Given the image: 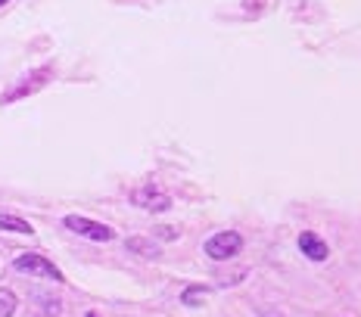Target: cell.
<instances>
[{
  "instance_id": "cell-1",
  "label": "cell",
  "mask_w": 361,
  "mask_h": 317,
  "mask_svg": "<svg viewBox=\"0 0 361 317\" xmlns=\"http://www.w3.org/2000/svg\"><path fill=\"white\" fill-rule=\"evenodd\" d=\"M16 271H19V274H28V277H44V280L63 283V271H59L54 261H47L44 255H35V252L19 255V259H16Z\"/></svg>"
},
{
  "instance_id": "cell-2",
  "label": "cell",
  "mask_w": 361,
  "mask_h": 317,
  "mask_svg": "<svg viewBox=\"0 0 361 317\" xmlns=\"http://www.w3.org/2000/svg\"><path fill=\"white\" fill-rule=\"evenodd\" d=\"M240 249H243V237H240L237 230H221V233H215V237H209L206 255L215 261H228V259H234Z\"/></svg>"
},
{
  "instance_id": "cell-3",
  "label": "cell",
  "mask_w": 361,
  "mask_h": 317,
  "mask_svg": "<svg viewBox=\"0 0 361 317\" xmlns=\"http://www.w3.org/2000/svg\"><path fill=\"white\" fill-rule=\"evenodd\" d=\"M63 224L72 233H81V237L94 240V243H109V240H116V230L112 228H106V224H100V221H90V218H81V215H66Z\"/></svg>"
},
{
  "instance_id": "cell-4",
  "label": "cell",
  "mask_w": 361,
  "mask_h": 317,
  "mask_svg": "<svg viewBox=\"0 0 361 317\" xmlns=\"http://www.w3.org/2000/svg\"><path fill=\"white\" fill-rule=\"evenodd\" d=\"M131 202H134V206H140V209H147V211H165V209L171 206L169 196L159 193V190H153V187L134 190V193H131Z\"/></svg>"
},
{
  "instance_id": "cell-5",
  "label": "cell",
  "mask_w": 361,
  "mask_h": 317,
  "mask_svg": "<svg viewBox=\"0 0 361 317\" xmlns=\"http://www.w3.org/2000/svg\"><path fill=\"white\" fill-rule=\"evenodd\" d=\"M299 249H302V255H305V259H312V261H324L330 255V246L318 237V233H312V230L299 233Z\"/></svg>"
},
{
  "instance_id": "cell-6",
  "label": "cell",
  "mask_w": 361,
  "mask_h": 317,
  "mask_svg": "<svg viewBox=\"0 0 361 317\" xmlns=\"http://www.w3.org/2000/svg\"><path fill=\"white\" fill-rule=\"evenodd\" d=\"M125 246L131 249V252L144 255V259H159V255H162V249L156 246V243H149V240H144V237H131V240H125Z\"/></svg>"
},
{
  "instance_id": "cell-7",
  "label": "cell",
  "mask_w": 361,
  "mask_h": 317,
  "mask_svg": "<svg viewBox=\"0 0 361 317\" xmlns=\"http://www.w3.org/2000/svg\"><path fill=\"white\" fill-rule=\"evenodd\" d=\"M0 230H10V233H22V237H32V224L22 221L16 215H0Z\"/></svg>"
},
{
  "instance_id": "cell-8",
  "label": "cell",
  "mask_w": 361,
  "mask_h": 317,
  "mask_svg": "<svg viewBox=\"0 0 361 317\" xmlns=\"http://www.w3.org/2000/svg\"><path fill=\"white\" fill-rule=\"evenodd\" d=\"M16 311V296L10 290H0V317H13Z\"/></svg>"
},
{
  "instance_id": "cell-9",
  "label": "cell",
  "mask_w": 361,
  "mask_h": 317,
  "mask_svg": "<svg viewBox=\"0 0 361 317\" xmlns=\"http://www.w3.org/2000/svg\"><path fill=\"white\" fill-rule=\"evenodd\" d=\"M202 292H206L202 286H190V290L184 292V302H187V305H200V302H202Z\"/></svg>"
},
{
  "instance_id": "cell-10",
  "label": "cell",
  "mask_w": 361,
  "mask_h": 317,
  "mask_svg": "<svg viewBox=\"0 0 361 317\" xmlns=\"http://www.w3.org/2000/svg\"><path fill=\"white\" fill-rule=\"evenodd\" d=\"M156 237H165V240H171V237H178V230H175V228H159V230H156Z\"/></svg>"
},
{
  "instance_id": "cell-11",
  "label": "cell",
  "mask_w": 361,
  "mask_h": 317,
  "mask_svg": "<svg viewBox=\"0 0 361 317\" xmlns=\"http://www.w3.org/2000/svg\"><path fill=\"white\" fill-rule=\"evenodd\" d=\"M4 4H6V0H0V6H4Z\"/></svg>"
}]
</instances>
